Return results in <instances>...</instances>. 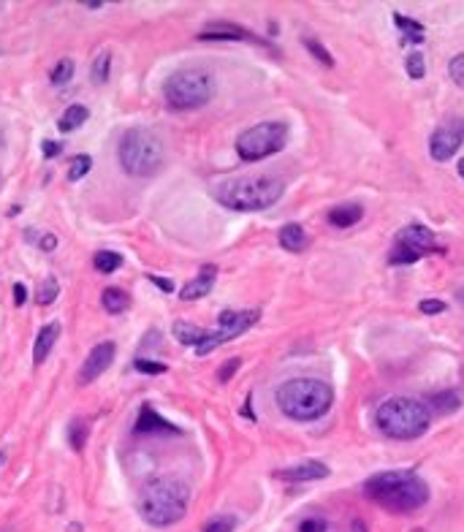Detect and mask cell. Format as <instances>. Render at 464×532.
<instances>
[{
    "instance_id": "obj_1",
    "label": "cell",
    "mask_w": 464,
    "mask_h": 532,
    "mask_svg": "<svg viewBox=\"0 0 464 532\" xmlns=\"http://www.w3.org/2000/svg\"><path fill=\"white\" fill-rule=\"evenodd\" d=\"M364 494L391 513H416L429 503V484L413 470H388L372 475Z\"/></svg>"
},
{
    "instance_id": "obj_2",
    "label": "cell",
    "mask_w": 464,
    "mask_h": 532,
    "mask_svg": "<svg viewBox=\"0 0 464 532\" xmlns=\"http://www.w3.org/2000/svg\"><path fill=\"white\" fill-rule=\"evenodd\" d=\"M187 500H190V489L182 478L161 475L144 486L142 497H139V513L147 524L163 530V527H171L185 519Z\"/></svg>"
},
{
    "instance_id": "obj_3",
    "label": "cell",
    "mask_w": 464,
    "mask_h": 532,
    "mask_svg": "<svg viewBox=\"0 0 464 532\" xmlns=\"http://www.w3.org/2000/svg\"><path fill=\"white\" fill-rule=\"evenodd\" d=\"M285 193V182L269 174H256V177H234L218 182L212 196L228 209L237 212H261L274 206Z\"/></svg>"
},
{
    "instance_id": "obj_4",
    "label": "cell",
    "mask_w": 464,
    "mask_h": 532,
    "mask_svg": "<svg viewBox=\"0 0 464 532\" xmlns=\"http://www.w3.org/2000/svg\"><path fill=\"white\" fill-rule=\"evenodd\" d=\"M375 424L391 440H416L429 432L432 408L413 397H391L378 405Z\"/></svg>"
},
{
    "instance_id": "obj_5",
    "label": "cell",
    "mask_w": 464,
    "mask_h": 532,
    "mask_svg": "<svg viewBox=\"0 0 464 532\" xmlns=\"http://www.w3.org/2000/svg\"><path fill=\"white\" fill-rule=\"evenodd\" d=\"M334 402V389L321 378H293L277 389V405L293 421H318Z\"/></svg>"
},
{
    "instance_id": "obj_6",
    "label": "cell",
    "mask_w": 464,
    "mask_h": 532,
    "mask_svg": "<svg viewBox=\"0 0 464 532\" xmlns=\"http://www.w3.org/2000/svg\"><path fill=\"white\" fill-rule=\"evenodd\" d=\"M117 161L131 177H152L166 164V144L150 128H131L117 144Z\"/></svg>"
},
{
    "instance_id": "obj_7",
    "label": "cell",
    "mask_w": 464,
    "mask_h": 532,
    "mask_svg": "<svg viewBox=\"0 0 464 532\" xmlns=\"http://www.w3.org/2000/svg\"><path fill=\"white\" fill-rule=\"evenodd\" d=\"M212 93H215V82H212V74L206 68L174 71L163 84L166 103L177 112H190V109H199L204 103H209Z\"/></svg>"
},
{
    "instance_id": "obj_8",
    "label": "cell",
    "mask_w": 464,
    "mask_h": 532,
    "mask_svg": "<svg viewBox=\"0 0 464 532\" xmlns=\"http://www.w3.org/2000/svg\"><path fill=\"white\" fill-rule=\"evenodd\" d=\"M288 142V125L285 123H258L239 133L237 139V152L242 161H263L274 152H280Z\"/></svg>"
},
{
    "instance_id": "obj_9",
    "label": "cell",
    "mask_w": 464,
    "mask_h": 532,
    "mask_svg": "<svg viewBox=\"0 0 464 532\" xmlns=\"http://www.w3.org/2000/svg\"><path fill=\"white\" fill-rule=\"evenodd\" d=\"M429 253H440L435 231H429V228L421 223H410L397 234L394 247H391V253H388V264L391 266L416 264V261H421Z\"/></svg>"
},
{
    "instance_id": "obj_10",
    "label": "cell",
    "mask_w": 464,
    "mask_h": 532,
    "mask_svg": "<svg viewBox=\"0 0 464 532\" xmlns=\"http://www.w3.org/2000/svg\"><path fill=\"white\" fill-rule=\"evenodd\" d=\"M258 310H223L220 318H218V328L215 331H209V337H206V343L196 348L199 356H206V353H212L215 348H220L225 343H231V340H237L239 334H244L250 326H256L258 324Z\"/></svg>"
},
{
    "instance_id": "obj_11",
    "label": "cell",
    "mask_w": 464,
    "mask_h": 532,
    "mask_svg": "<svg viewBox=\"0 0 464 532\" xmlns=\"http://www.w3.org/2000/svg\"><path fill=\"white\" fill-rule=\"evenodd\" d=\"M114 343H98L95 348L87 353V359L81 361V369H79V383L81 386H87V383H93L95 378H101L106 369L112 367V361H114Z\"/></svg>"
},
{
    "instance_id": "obj_12",
    "label": "cell",
    "mask_w": 464,
    "mask_h": 532,
    "mask_svg": "<svg viewBox=\"0 0 464 532\" xmlns=\"http://www.w3.org/2000/svg\"><path fill=\"white\" fill-rule=\"evenodd\" d=\"M201 41H256V44H266L263 39L253 36L247 27L242 25H234V22H209L199 33Z\"/></svg>"
},
{
    "instance_id": "obj_13",
    "label": "cell",
    "mask_w": 464,
    "mask_h": 532,
    "mask_svg": "<svg viewBox=\"0 0 464 532\" xmlns=\"http://www.w3.org/2000/svg\"><path fill=\"white\" fill-rule=\"evenodd\" d=\"M329 467L318 462V459H307V462H296L291 467H283V470L274 472V478L280 481H288V484H307V481H321V478H329Z\"/></svg>"
},
{
    "instance_id": "obj_14",
    "label": "cell",
    "mask_w": 464,
    "mask_h": 532,
    "mask_svg": "<svg viewBox=\"0 0 464 532\" xmlns=\"http://www.w3.org/2000/svg\"><path fill=\"white\" fill-rule=\"evenodd\" d=\"M459 147H462V139L456 136L453 128H437V131L429 136V152H432V158H435L437 164L451 161V158L459 152Z\"/></svg>"
},
{
    "instance_id": "obj_15",
    "label": "cell",
    "mask_w": 464,
    "mask_h": 532,
    "mask_svg": "<svg viewBox=\"0 0 464 532\" xmlns=\"http://www.w3.org/2000/svg\"><path fill=\"white\" fill-rule=\"evenodd\" d=\"M136 434H155V432H161V434H166V432H171V434H180V427H174L168 418H163L158 410L152 408V405H142V410H139V418H136Z\"/></svg>"
},
{
    "instance_id": "obj_16",
    "label": "cell",
    "mask_w": 464,
    "mask_h": 532,
    "mask_svg": "<svg viewBox=\"0 0 464 532\" xmlns=\"http://www.w3.org/2000/svg\"><path fill=\"white\" fill-rule=\"evenodd\" d=\"M215 280H218V266H212V264L201 266L199 277H196V280H190V283L180 291V299L182 302H196V299H204L206 293H212Z\"/></svg>"
},
{
    "instance_id": "obj_17",
    "label": "cell",
    "mask_w": 464,
    "mask_h": 532,
    "mask_svg": "<svg viewBox=\"0 0 464 532\" xmlns=\"http://www.w3.org/2000/svg\"><path fill=\"white\" fill-rule=\"evenodd\" d=\"M60 324H46V326L39 331V337H36V345H33V364L39 367L46 361V356L52 353L55 348V343H58V337H60Z\"/></svg>"
},
{
    "instance_id": "obj_18",
    "label": "cell",
    "mask_w": 464,
    "mask_h": 532,
    "mask_svg": "<svg viewBox=\"0 0 464 532\" xmlns=\"http://www.w3.org/2000/svg\"><path fill=\"white\" fill-rule=\"evenodd\" d=\"M171 337L180 343V345H204L206 343V337H209V331L201 326H196V324H187V321H177L174 326H171Z\"/></svg>"
},
{
    "instance_id": "obj_19",
    "label": "cell",
    "mask_w": 464,
    "mask_h": 532,
    "mask_svg": "<svg viewBox=\"0 0 464 532\" xmlns=\"http://www.w3.org/2000/svg\"><path fill=\"white\" fill-rule=\"evenodd\" d=\"M364 218V206L362 204H340L329 212V223L334 228H350Z\"/></svg>"
},
{
    "instance_id": "obj_20",
    "label": "cell",
    "mask_w": 464,
    "mask_h": 532,
    "mask_svg": "<svg viewBox=\"0 0 464 532\" xmlns=\"http://www.w3.org/2000/svg\"><path fill=\"white\" fill-rule=\"evenodd\" d=\"M280 245L288 253H302L304 247L310 245V237L299 223H288L280 228Z\"/></svg>"
},
{
    "instance_id": "obj_21",
    "label": "cell",
    "mask_w": 464,
    "mask_h": 532,
    "mask_svg": "<svg viewBox=\"0 0 464 532\" xmlns=\"http://www.w3.org/2000/svg\"><path fill=\"white\" fill-rule=\"evenodd\" d=\"M87 117H90V109L81 106V103H74V106H68L60 114L58 128H60V133H71V131H77V128H81V125L87 123Z\"/></svg>"
},
{
    "instance_id": "obj_22",
    "label": "cell",
    "mask_w": 464,
    "mask_h": 532,
    "mask_svg": "<svg viewBox=\"0 0 464 532\" xmlns=\"http://www.w3.org/2000/svg\"><path fill=\"white\" fill-rule=\"evenodd\" d=\"M101 302H103V310H106L109 315H120V312H125V310L131 307V296H128L125 291H120V288H106Z\"/></svg>"
},
{
    "instance_id": "obj_23",
    "label": "cell",
    "mask_w": 464,
    "mask_h": 532,
    "mask_svg": "<svg viewBox=\"0 0 464 532\" xmlns=\"http://www.w3.org/2000/svg\"><path fill=\"white\" fill-rule=\"evenodd\" d=\"M93 266H95V272H101V274H112V272H117L122 266V255L114 253V250H98V253L93 255Z\"/></svg>"
},
{
    "instance_id": "obj_24",
    "label": "cell",
    "mask_w": 464,
    "mask_h": 532,
    "mask_svg": "<svg viewBox=\"0 0 464 532\" xmlns=\"http://www.w3.org/2000/svg\"><path fill=\"white\" fill-rule=\"evenodd\" d=\"M429 408L432 410H440V413H456L462 408V397L456 391H440L429 399Z\"/></svg>"
},
{
    "instance_id": "obj_25",
    "label": "cell",
    "mask_w": 464,
    "mask_h": 532,
    "mask_svg": "<svg viewBox=\"0 0 464 532\" xmlns=\"http://www.w3.org/2000/svg\"><path fill=\"white\" fill-rule=\"evenodd\" d=\"M87 434H90V424L84 418H74L68 424V446L74 451H81L87 446Z\"/></svg>"
},
{
    "instance_id": "obj_26",
    "label": "cell",
    "mask_w": 464,
    "mask_h": 532,
    "mask_svg": "<svg viewBox=\"0 0 464 532\" xmlns=\"http://www.w3.org/2000/svg\"><path fill=\"white\" fill-rule=\"evenodd\" d=\"M109 74H112V52L103 49L93 60V84H106L109 82Z\"/></svg>"
},
{
    "instance_id": "obj_27",
    "label": "cell",
    "mask_w": 464,
    "mask_h": 532,
    "mask_svg": "<svg viewBox=\"0 0 464 532\" xmlns=\"http://www.w3.org/2000/svg\"><path fill=\"white\" fill-rule=\"evenodd\" d=\"M234 530H237V519H234L231 513L212 516V519L201 527V532H234Z\"/></svg>"
},
{
    "instance_id": "obj_28",
    "label": "cell",
    "mask_w": 464,
    "mask_h": 532,
    "mask_svg": "<svg viewBox=\"0 0 464 532\" xmlns=\"http://www.w3.org/2000/svg\"><path fill=\"white\" fill-rule=\"evenodd\" d=\"M58 293H60V283H58L55 277H46V280L41 283L39 293H36V302H39L41 307H46V305H52V302L58 299Z\"/></svg>"
},
{
    "instance_id": "obj_29",
    "label": "cell",
    "mask_w": 464,
    "mask_h": 532,
    "mask_svg": "<svg viewBox=\"0 0 464 532\" xmlns=\"http://www.w3.org/2000/svg\"><path fill=\"white\" fill-rule=\"evenodd\" d=\"M404 71H407V77H410V79H424L426 77L424 55H421V52H410V55H407V60H404Z\"/></svg>"
},
{
    "instance_id": "obj_30",
    "label": "cell",
    "mask_w": 464,
    "mask_h": 532,
    "mask_svg": "<svg viewBox=\"0 0 464 532\" xmlns=\"http://www.w3.org/2000/svg\"><path fill=\"white\" fill-rule=\"evenodd\" d=\"M71 77H74V60H68V58H62V60L52 68V74H49L52 84H60V87L71 82Z\"/></svg>"
},
{
    "instance_id": "obj_31",
    "label": "cell",
    "mask_w": 464,
    "mask_h": 532,
    "mask_svg": "<svg viewBox=\"0 0 464 532\" xmlns=\"http://www.w3.org/2000/svg\"><path fill=\"white\" fill-rule=\"evenodd\" d=\"M90 168H93V158H90V155H77V158L71 161V166H68V180L77 182V180H81Z\"/></svg>"
},
{
    "instance_id": "obj_32",
    "label": "cell",
    "mask_w": 464,
    "mask_h": 532,
    "mask_svg": "<svg viewBox=\"0 0 464 532\" xmlns=\"http://www.w3.org/2000/svg\"><path fill=\"white\" fill-rule=\"evenodd\" d=\"M394 25L402 30L404 36H424V25L410 20V17H404V14H394Z\"/></svg>"
},
{
    "instance_id": "obj_33",
    "label": "cell",
    "mask_w": 464,
    "mask_h": 532,
    "mask_svg": "<svg viewBox=\"0 0 464 532\" xmlns=\"http://www.w3.org/2000/svg\"><path fill=\"white\" fill-rule=\"evenodd\" d=\"M304 46H307V49L312 52V58H315V60H321L326 68H334V58L329 55V49H326L323 44H318L315 39H304Z\"/></svg>"
},
{
    "instance_id": "obj_34",
    "label": "cell",
    "mask_w": 464,
    "mask_h": 532,
    "mask_svg": "<svg viewBox=\"0 0 464 532\" xmlns=\"http://www.w3.org/2000/svg\"><path fill=\"white\" fill-rule=\"evenodd\" d=\"M133 367H136V372H142V375H163L166 372V364H161V361H152V359H136L133 361Z\"/></svg>"
},
{
    "instance_id": "obj_35",
    "label": "cell",
    "mask_w": 464,
    "mask_h": 532,
    "mask_svg": "<svg viewBox=\"0 0 464 532\" xmlns=\"http://www.w3.org/2000/svg\"><path fill=\"white\" fill-rule=\"evenodd\" d=\"M448 74H451V79L459 84V87H464V52L462 55H456V58L451 60V65H448Z\"/></svg>"
},
{
    "instance_id": "obj_36",
    "label": "cell",
    "mask_w": 464,
    "mask_h": 532,
    "mask_svg": "<svg viewBox=\"0 0 464 532\" xmlns=\"http://www.w3.org/2000/svg\"><path fill=\"white\" fill-rule=\"evenodd\" d=\"M418 312L421 315H440V312H445V302H440V299H424V302H418Z\"/></svg>"
},
{
    "instance_id": "obj_37",
    "label": "cell",
    "mask_w": 464,
    "mask_h": 532,
    "mask_svg": "<svg viewBox=\"0 0 464 532\" xmlns=\"http://www.w3.org/2000/svg\"><path fill=\"white\" fill-rule=\"evenodd\" d=\"M239 364H242V359H228V361H225V364L220 367V372H218V380H220V383H225V380H228V378H231V375L239 369Z\"/></svg>"
},
{
    "instance_id": "obj_38",
    "label": "cell",
    "mask_w": 464,
    "mask_h": 532,
    "mask_svg": "<svg viewBox=\"0 0 464 532\" xmlns=\"http://www.w3.org/2000/svg\"><path fill=\"white\" fill-rule=\"evenodd\" d=\"M299 532H326V521L323 519H304L299 524Z\"/></svg>"
},
{
    "instance_id": "obj_39",
    "label": "cell",
    "mask_w": 464,
    "mask_h": 532,
    "mask_svg": "<svg viewBox=\"0 0 464 532\" xmlns=\"http://www.w3.org/2000/svg\"><path fill=\"white\" fill-rule=\"evenodd\" d=\"M41 149H44V158H55V155L62 152V144L52 142V139H44V142H41Z\"/></svg>"
},
{
    "instance_id": "obj_40",
    "label": "cell",
    "mask_w": 464,
    "mask_h": 532,
    "mask_svg": "<svg viewBox=\"0 0 464 532\" xmlns=\"http://www.w3.org/2000/svg\"><path fill=\"white\" fill-rule=\"evenodd\" d=\"M150 280H152L155 286L161 288L163 293H174V283H171V280H166V277H158V274H150Z\"/></svg>"
},
{
    "instance_id": "obj_41",
    "label": "cell",
    "mask_w": 464,
    "mask_h": 532,
    "mask_svg": "<svg viewBox=\"0 0 464 532\" xmlns=\"http://www.w3.org/2000/svg\"><path fill=\"white\" fill-rule=\"evenodd\" d=\"M25 299H27V288H25V283H14V305L22 307Z\"/></svg>"
},
{
    "instance_id": "obj_42",
    "label": "cell",
    "mask_w": 464,
    "mask_h": 532,
    "mask_svg": "<svg viewBox=\"0 0 464 532\" xmlns=\"http://www.w3.org/2000/svg\"><path fill=\"white\" fill-rule=\"evenodd\" d=\"M39 245H41V250H44V253H52V250L58 247V239H55L52 234H46V237H41Z\"/></svg>"
},
{
    "instance_id": "obj_43",
    "label": "cell",
    "mask_w": 464,
    "mask_h": 532,
    "mask_svg": "<svg viewBox=\"0 0 464 532\" xmlns=\"http://www.w3.org/2000/svg\"><path fill=\"white\" fill-rule=\"evenodd\" d=\"M451 128L456 131V136H459V139H462V144H464V120H462V117H456V120H453V125H451Z\"/></svg>"
},
{
    "instance_id": "obj_44",
    "label": "cell",
    "mask_w": 464,
    "mask_h": 532,
    "mask_svg": "<svg viewBox=\"0 0 464 532\" xmlns=\"http://www.w3.org/2000/svg\"><path fill=\"white\" fill-rule=\"evenodd\" d=\"M350 532H369V530H366V524H364L362 519H353V524H350Z\"/></svg>"
},
{
    "instance_id": "obj_45",
    "label": "cell",
    "mask_w": 464,
    "mask_h": 532,
    "mask_svg": "<svg viewBox=\"0 0 464 532\" xmlns=\"http://www.w3.org/2000/svg\"><path fill=\"white\" fill-rule=\"evenodd\" d=\"M84 6H87V8H101L103 3L101 0H90V3H84Z\"/></svg>"
},
{
    "instance_id": "obj_46",
    "label": "cell",
    "mask_w": 464,
    "mask_h": 532,
    "mask_svg": "<svg viewBox=\"0 0 464 532\" xmlns=\"http://www.w3.org/2000/svg\"><path fill=\"white\" fill-rule=\"evenodd\" d=\"M79 530H81L79 524H71V527H68V532H79Z\"/></svg>"
},
{
    "instance_id": "obj_47",
    "label": "cell",
    "mask_w": 464,
    "mask_h": 532,
    "mask_svg": "<svg viewBox=\"0 0 464 532\" xmlns=\"http://www.w3.org/2000/svg\"><path fill=\"white\" fill-rule=\"evenodd\" d=\"M459 174H462V180H464V158L459 161Z\"/></svg>"
},
{
    "instance_id": "obj_48",
    "label": "cell",
    "mask_w": 464,
    "mask_h": 532,
    "mask_svg": "<svg viewBox=\"0 0 464 532\" xmlns=\"http://www.w3.org/2000/svg\"><path fill=\"white\" fill-rule=\"evenodd\" d=\"M0 147H3V131H0Z\"/></svg>"
},
{
    "instance_id": "obj_49",
    "label": "cell",
    "mask_w": 464,
    "mask_h": 532,
    "mask_svg": "<svg viewBox=\"0 0 464 532\" xmlns=\"http://www.w3.org/2000/svg\"><path fill=\"white\" fill-rule=\"evenodd\" d=\"M0 459H3V453H0Z\"/></svg>"
},
{
    "instance_id": "obj_50",
    "label": "cell",
    "mask_w": 464,
    "mask_h": 532,
    "mask_svg": "<svg viewBox=\"0 0 464 532\" xmlns=\"http://www.w3.org/2000/svg\"><path fill=\"white\" fill-rule=\"evenodd\" d=\"M0 182H3V180H0Z\"/></svg>"
}]
</instances>
